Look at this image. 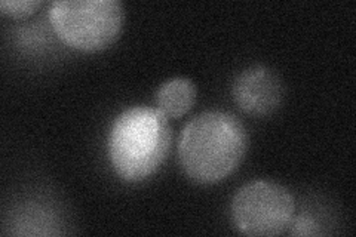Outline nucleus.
I'll return each instance as SVG.
<instances>
[{
	"label": "nucleus",
	"instance_id": "nucleus-1",
	"mask_svg": "<svg viewBox=\"0 0 356 237\" xmlns=\"http://www.w3.org/2000/svg\"><path fill=\"white\" fill-rule=\"evenodd\" d=\"M247 145V131L236 116L220 110L205 111L184 126L178 159L192 181L214 184L241 165Z\"/></svg>",
	"mask_w": 356,
	"mask_h": 237
},
{
	"label": "nucleus",
	"instance_id": "nucleus-2",
	"mask_svg": "<svg viewBox=\"0 0 356 237\" xmlns=\"http://www.w3.org/2000/svg\"><path fill=\"white\" fill-rule=\"evenodd\" d=\"M172 131L159 110L136 106L120 113L108 135V154L116 174L138 183L154 174L171 147Z\"/></svg>",
	"mask_w": 356,
	"mask_h": 237
},
{
	"label": "nucleus",
	"instance_id": "nucleus-3",
	"mask_svg": "<svg viewBox=\"0 0 356 237\" xmlns=\"http://www.w3.org/2000/svg\"><path fill=\"white\" fill-rule=\"evenodd\" d=\"M119 0H57L49 21L57 36L72 48L94 52L113 43L124 26Z\"/></svg>",
	"mask_w": 356,
	"mask_h": 237
},
{
	"label": "nucleus",
	"instance_id": "nucleus-4",
	"mask_svg": "<svg viewBox=\"0 0 356 237\" xmlns=\"http://www.w3.org/2000/svg\"><path fill=\"white\" fill-rule=\"evenodd\" d=\"M296 212L293 195L277 183L254 181L241 187L232 200L235 227L248 236H276L289 227Z\"/></svg>",
	"mask_w": 356,
	"mask_h": 237
},
{
	"label": "nucleus",
	"instance_id": "nucleus-5",
	"mask_svg": "<svg viewBox=\"0 0 356 237\" xmlns=\"http://www.w3.org/2000/svg\"><path fill=\"white\" fill-rule=\"evenodd\" d=\"M232 95L235 104L251 116H267L280 108L284 98L281 77L266 65H252L242 70L233 81Z\"/></svg>",
	"mask_w": 356,
	"mask_h": 237
},
{
	"label": "nucleus",
	"instance_id": "nucleus-6",
	"mask_svg": "<svg viewBox=\"0 0 356 237\" xmlns=\"http://www.w3.org/2000/svg\"><path fill=\"white\" fill-rule=\"evenodd\" d=\"M196 101V86L187 77H174L162 83L156 92V107L165 117L178 119L191 110Z\"/></svg>",
	"mask_w": 356,
	"mask_h": 237
},
{
	"label": "nucleus",
	"instance_id": "nucleus-7",
	"mask_svg": "<svg viewBox=\"0 0 356 237\" xmlns=\"http://www.w3.org/2000/svg\"><path fill=\"white\" fill-rule=\"evenodd\" d=\"M42 6V0H2L0 9L8 17L22 18L31 15Z\"/></svg>",
	"mask_w": 356,
	"mask_h": 237
},
{
	"label": "nucleus",
	"instance_id": "nucleus-8",
	"mask_svg": "<svg viewBox=\"0 0 356 237\" xmlns=\"http://www.w3.org/2000/svg\"><path fill=\"white\" fill-rule=\"evenodd\" d=\"M291 222H293L291 234H297V236H316V234H319V229H318L316 221L309 215H300Z\"/></svg>",
	"mask_w": 356,
	"mask_h": 237
}]
</instances>
